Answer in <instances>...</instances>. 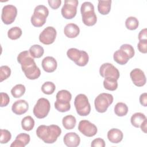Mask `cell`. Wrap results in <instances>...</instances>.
Wrapping results in <instances>:
<instances>
[{"instance_id":"44dd1931","label":"cell","mask_w":147,"mask_h":147,"mask_svg":"<svg viewBox=\"0 0 147 147\" xmlns=\"http://www.w3.org/2000/svg\"><path fill=\"white\" fill-rule=\"evenodd\" d=\"M56 100L55 102L61 103L68 105L70 104V101L72 98L71 94L67 90H62L59 91L56 96Z\"/></svg>"},{"instance_id":"ffe728a7","label":"cell","mask_w":147,"mask_h":147,"mask_svg":"<svg viewBox=\"0 0 147 147\" xmlns=\"http://www.w3.org/2000/svg\"><path fill=\"white\" fill-rule=\"evenodd\" d=\"M123 133L118 129L113 128L107 133V138L110 142L113 144H118L123 139Z\"/></svg>"},{"instance_id":"603a6c76","label":"cell","mask_w":147,"mask_h":147,"mask_svg":"<svg viewBox=\"0 0 147 147\" xmlns=\"http://www.w3.org/2000/svg\"><path fill=\"white\" fill-rule=\"evenodd\" d=\"M111 0L99 1L98 5V11L102 15L109 14L111 10Z\"/></svg>"},{"instance_id":"3957f363","label":"cell","mask_w":147,"mask_h":147,"mask_svg":"<svg viewBox=\"0 0 147 147\" xmlns=\"http://www.w3.org/2000/svg\"><path fill=\"white\" fill-rule=\"evenodd\" d=\"M82 21L88 26L94 25L97 21V17L94 11V6L90 2H84L80 7Z\"/></svg>"},{"instance_id":"4dcf8cb0","label":"cell","mask_w":147,"mask_h":147,"mask_svg":"<svg viewBox=\"0 0 147 147\" xmlns=\"http://www.w3.org/2000/svg\"><path fill=\"white\" fill-rule=\"evenodd\" d=\"M22 32L20 28L14 26L10 28L7 32V36L11 40H17L22 35Z\"/></svg>"},{"instance_id":"7c38bea8","label":"cell","mask_w":147,"mask_h":147,"mask_svg":"<svg viewBox=\"0 0 147 147\" xmlns=\"http://www.w3.org/2000/svg\"><path fill=\"white\" fill-rule=\"evenodd\" d=\"M78 130L83 135L88 137L94 136L98 131L96 126L87 120H82L79 122Z\"/></svg>"},{"instance_id":"836d02e7","label":"cell","mask_w":147,"mask_h":147,"mask_svg":"<svg viewBox=\"0 0 147 147\" xmlns=\"http://www.w3.org/2000/svg\"><path fill=\"white\" fill-rule=\"evenodd\" d=\"M11 75V69L7 65H2L0 67V81L2 82L7 79Z\"/></svg>"},{"instance_id":"484cf974","label":"cell","mask_w":147,"mask_h":147,"mask_svg":"<svg viewBox=\"0 0 147 147\" xmlns=\"http://www.w3.org/2000/svg\"><path fill=\"white\" fill-rule=\"evenodd\" d=\"M21 126L25 131L32 130L34 126V121L31 116H26L21 121Z\"/></svg>"},{"instance_id":"d6a6232c","label":"cell","mask_w":147,"mask_h":147,"mask_svg":"<svg viewBox=\"0 0 147 147\" xmlns=\"http://www.w3.org/2000/svg\"><path fill=\"white\" fill-rule=\"evenodd\" d=\"M56 86L52 82H46L41 86L42 92L47 95L52 94L55 91Z\"/></svg>"},{"instance_id":"52a82bcc","label":"cell","mask_w":147,"mask_h":147,"mask_svg":"<svg viewBox=\"0 0 147 147\" xmlns=\"http://www.w3.org/2000/svg\"><path fill=\"white\" fill-rule=\"evenodd\" d=\"M113 96L108 93H101L99 94L94 100L96 110L100 113L106 111L107 108L113 102Z\"/></svg>"},{"instance_id":"ac0fdd59","label":"cell","mask_w":147,"mask_h":147,"mask_svg":"<svg viewBox=\"0 0 147 147\" xmlns=\"http://www.w3.org/2000/svg\"><path fill=\"white\" fill-rule=\"evenodd\" d=\"M30 140V136L26 133H20L10 145L11 147H25Z\"/></svg>"},{"instance_id":"f35d334b","label":"cell","mask_w":147,"mask_h":147,"mask_svg":"<svg viewBox=\"0 0 147 147\" xmlns=\"http://www.w3.org/2000/svg\"><path fill=\"white\" fill-rule=\"evenodd\" d=\"M91 146L92 147H105V142L104 140L100 138H97L94 139L91 144Z\"/></svg>"},{"instance_id":"b9f144b4","label":"cell","mask_w":147,"mask_h":147,"mask_svg":"<svg viewBox=\"0 0 147 147\" xmlns=\"http://www.w3.org/2000/svg\"><path fill=\"white\" fill-rule=\"evenodd\" d=\"M147 31L146 29L144 28L142 29L138 34L139 41H146L147 40Z\"/></svg>"},{"instance_id":"9c48e42d","label":"cell","mask_w":147,"mask_h":147,"mask_svg":"<svg viewBox=\"0 0 147 147\" xmlns=\"http://www.w3.org/2000/svg\"><path fill=\"white\" fill-rule=\"evenodd\" d=\"M78 3L77 0H65L61 10L62 16L67 20L74 18L77 13Z\"/></svg>"},{"instance_id":"ee69618b","label":"cell","mask_w":147,"mask_h":147,"mask_svg":"<svg viewBox=\"0 0 147 147\" xmlns=\"http://www.w3.org/2000/svg\"><path fill=\"white\" fill-rule=\"evenodd\" d=\"M146 123H147V121L146 119H145L141 125L140 127L141 129V130L142 131H144L145 133H146Z\"/></svg>"},{"instance_id":"1f68e13d","label":"cell","mask_w":147,"mask_h":147,"mask_svg":"<svg viewBox=\"0 0 147 147\" xmlns=\"http://www.w3.org/2000/svg\"><path fill=\"white\" fill-rule=\"evenodd\" d=\"M139 25V21L137 18L134 17H128L125 21V26L126 28L130 30L136 29Z\"/></svg>"},{"instance_id":"e0dca14e","label":"cell","mask_w":147,"mask_h":147,"mask_svg":"<svg viewBox=\"0 0 147 147\" xmlns=\"http://www.w3.org/2000/svg\"><path fill=\"white\" fill-rule=\"evenodd\" d=\"M43 69L48 73L54 72L57 66V63L55 59L51 56H47L44 58L41 62Z\"/></svg>"},{"instance_id":"6da1fadb","label":"cell","mask_w":147,"mask_h":147,"mask_svg":"<svg viewBox=\"0 0 147 147\" xmlns=\"http://www.w3.org/2000/svg\"><path fill=\"white\" fill-rule=\"evenodd\" d=\"M17 61L21 64V68L26 77L30 80H35L41 75L39 68L36 65L34 60L28 51L20 52L17 56Z\"/></svg>"},{"instance_id":"d4e9b609","label":"cell","mask_w":147,"mask_h":147,"mask_svg":"<svg viewBox=\"0 0 147 147\" xmlns=\"http://www.w3.org/2000/svg\"><path fill=\"white\" fill-rule=\"evenodd\" d=\"M76 123V118L72 115H68L63 117L62 124L63 127L67 130H71L75 127Z\"/></svg>"},{"instance_id":"d6986e66","label":"cell","mask_w":147,"mask_h":147,"mask_svg":"<svg viewBox=\"0 0 147 147\" xmlns=\"http://www.w3.org/2000/svg\"><path fill=\"white\" fill-rule=\"evenodd\" d=\"M64 33L67 37L73 38L76 37L79 35L80 29L76 24L74 23H69L64 27Z\"/></svg>"},{"instance_id":"f1b7e54d","label":"cell","mask_w":147,"mask_h":147,"mask_svg":"<svg viewBox=\"0 0 147 147\" xmlns=\"http://www.w3.org/2000/svg\"><path fill=\"white\" fill-rule=\"evenodd\" d=\"M103 86L105 89L109 91H115L118 87L117 80L114 78H105Z\"/></svg>"},{"instance_id":"60d3db41","label":"cell","mask_w":147,"mask_h":147,"mask_svg":"<svg viewBox=\"0 0 147 147\" xmlns=\"http://www.w3.org/2000/svg\"><path fill=\"white\" fill-rule=\"evenodd\" d=\"M48 4L49 6L52 9H58L61 3V0H49L48 1Z\"/></svg>"},{"instance_id":"e575fe53","label":"cell","mask_w":147,"mask_h":147,"mask_svg":"<svg viewBox=\"0 0 147 147\" xmlns=\"http://www.w3.org/2000/svg\"><path fill=\"white\" fill-rule=\"evenodd\" d=\"M119 49L124 52L128 56L129 59L132 58L134 56V54H135L134 49L133 46H131L130 44H123L121 46Z\"/></svg>"},{"instance_id":"7bdbcfd3","label":"cell","mask_w":147,"mask_h":147,"mask_svg":"<svg viewBox=\"0 0 147 147\" xmlns=\"http://www.w3.org/2000/svg\"><path fill=\"white\" fill-rule=\"evenodd\" d=\"M140 102L141 105L144 107H146L147 106V94H146V92H144L140 95Z\"/></svg>"},{"instance_id":"5b68a950","label":"cell","mask_w":147,"mask_h":147,"mask_svg":"<svg viewBox=\"0 0 147 147\" xmlns=\"http://www.w3.org/2000/svg\"><path fill=\"white\" fill-rule=\"evenodd\" d=\"M74 106L78 115L87 116L91 111V106L87 96L83 94H78L75 98Z\"/></svg>"},{"instance_id":"8992f818","label":"cell","mask_w":147,"mask_h":147,"mask_svg":"<svg viewBox=\"0 0 147 147\" xmlns=\"http://www.w3.org/2000/svg\"><path fill=\"white\" fill-rule=\"evenodd\" d=\"M67 55L70 60L80 67L86 65L88 62V55L84 51H80L76 48H72L67 51Z\"/></svg>"},{"instance_id":"f546056e","label":"cell","mask_w":147,"mask_h":147,"mask_svg":"<svg viewBox=\"0 0 147 147\" xmlns=\"http://www.w3.org/2000/svg\"><path fill=\"white\" fill-rule=\"evenodd\" d=\"M25 87L22 84H18L14 86L11 90V94L14 98H18L21 97L25 92Z\"/></svg>"},{"instance_id":"74e56055","label":"cell","mask_w":147,"mask_h":147,"mask_svg":"<svg viewBox=\"0 0 147 147\" xmlns=\"http://www.w3.org/2000/svg\"><path fill=\"white\" fill-rule=\"evenodd\" d=\"M10 102V98L7 94L1 92V107L6 106Z\"/></svg>"},{"instance_id":"8d00e7d4","label":"cell","mask_w":147,"mask_h":147,"mask_svg":"<svg viewBox=\"0 0 147 147\" xmlns=\"http://www.w3.org/2000/svg\"><path fill=\"white\" fill-rule=\"evenodd\" d=\"M55 109L61 113H64L66 111H68L70 110L71 109V105L70 104H68V105H65V104H61V103H59L56 102H55Z\"/></svg>"},{"instance_id":"7a4b0ae2","label":"cell","mask_w":147,"mask_h":147,"mask_svg":"<svg viewBox=\"0 0 147 147\" xmlns=\"http://www.w3.org/2000/svg\"><path fill=\"white\" fill-rule=\"evenodd\" d=\"M61 133V128L56 125H41L36 129L37 136L46 144L54 143Z\"/></svg>"},{"instance_id":"cb8c5ba5","label":"cell","mask_w":147,"mask_h":147,"mask_svg":"<svg viewBox=\"0 0 147 147\" xmlns=\"http://www.w3.org/2000/svg\"><path fill=\"white\" fill-rule=\"evenodd\" d=\"M146 119V116L141 113H136L132 115L130 118L131 125L136 127H140L142 123Z\"/></svg>"},{"instance_id":"4fadbf2b","label":"cell","mask_w":147,"mask_h":147,"mask_svg":"<svg viewBox=\"0 0 147 147\" xmlns=\"http://www.w3.org/2000/svg\"><path fill=\"white\" fill-rule=\"evenodd\" d=\"M56 34V30L53 27L48 26L40 34L39 40L44 44L49 45L55 41Z\"/></svg>"},{"instance_id":"5bb4252c","label":"cell","mask_w":147,"mask_h":147,"mask_svg":"<svg viewBox=\"0 0 147 147\" xmlns=\"http://www.w3.org/2000/svg\"><path fill=\"white\" fill-rule=\"evenodd\" d=\"M130 78L133 84L137 87H142L146 83V76L144 72L139 68L133 69L130 73Z\"/></svg>"},{"instance_id":"4316f807","label":"cell","mask_w":147,"mask_h":147,"mask_svg":"<svg viewBox=\"0 0 147 147\" xmlns=\"http://www.w3.org/2000/svg\"><path fill=\"white\" fill-rule=\"evenodd\" d=\"M29 52L31 56L33 58H40L43 55L44 50V48L40 45L35 44L30 47Z\"/></svg>"},{"instance_id":"d590c367","label":"cell","mask_w":147,"mask_h":147,"mask_svg":"<svg viewBox=\"0 0 147 147\" xmlns=\"http://www.w3.org/2000/svg\"><path fill=\"white\" fill-rule=\"evenodd\" d=\"M0 141L1 144L7 143L11 138V134L10 132L6 129H1V137Z\"/></svg>"},{"instance_id":"9a60e30c","label":"cell","mask_w":147,"mask_h":147,"mask_svg":"<svg viewBox=\"0 0 147 147\" xmlns=\"http://www.w3.org/2000/svg\"><path fill=\"white\" fill-rule=\"evenodd\" d=\"M64 144L68 147H76L80 142V138L78 134L75 132L67 133L63 137Z\"/></svg>"},{"instance_id":"7402d4cb","label":"cell","mask_w":147,"mask_h":147,"mask_svg":"<svg viewBox=\"0 0 147 147\" xmlns=\"http://www.w3.org/2000/svg\"><path fill=\"white\" fill-rule=\"evenodd\" d=\"M113 59L116 63L120 65L126 64L130 59L128 56L121 49H118L114 52Z\"/></svg>"},{"instance_id":"30bf717a","label":"cell","mask_w":147,"mask_h":147,"mask_svg":"<svg viewBox=\"0 0 147 147\" xmlns=\"http://www.w3.org/2000/svg\"><path fill=\"white\" fill-rule=\"evenodd\" d=\"M17 15V9L12 5H7L3 7L2 10L1 19L6 25L12 24Z\"/></svg>"},{"instance_id":"83f0119b","label":"cell","mask_w":147,"mask_h":147,"mask_svg":"<svg viewBox=\"0 0 147 147\" xmlns=\"http://www.w3.org/2000/svg\"><path fill=\"white\" fill-rule=\"evenodd\" d=\"M128 112L127 106L123 102L117 103L114 107V113L118 117H123Z\"/></svg>"},{"instance_id":"8fae6325","label":"cell","mask_w":147,"mask_h":147,"mask_svg":"<svg viewBox=\"0 0 147 147\" xmlns=\"http://www.w3.org/2000/svg\"><path fill=\"white\" fill-rule=\"evenodd\" d=\"M100 75L105 78H114L118 80L119 78V72L112 64L106 63L103 64L99 69Z\"/></svg>"},{"instance_id":"ba28073f","label":"cell","mask_w":147,"mask_h":147,"mask_svg":"<svg viewBox=\"0 0 147 147\" xmlns=\"http://www.w3.org/2000/svg\"><path fill=\"white\" fill-rule=\"evenodd\" d=\"M51 109L49 101L44 98H41L38 99L37 103L33 108V114L34 116L38 118L42 119L46 117Z\"/></svg>"},{"instance_id":"ab89813d","label":"cell","mask_w":147,"mask_h":147,"mask_svg":"<svg viewBox=\"0 0 147 147\" xmlns=\"http://www.w3.org/2000/svg\"><path fill=\"white\" fill-rule=\"evenodd\" d=\"M138 51L142 53H146L147 52V40L140 41L137 44Z\"/></svg>"},{"instance_id":"277c9868","label":"cell","mask_w":147,"mask_h":147,"mask_svg":"<svg viewBox=\"0 0 147 147\" xmlns=\"http://www.w3.org/2000/svg\"><path fill=\"white\" fill-rule=\"evenodd\" d=\"M49 10L44 5H38L34 10V13L31 17V23L35 27H41L46 22L47 17L48 16Z\"/></svg>"},{"instance_id":"2e32d148","label":"cell","mask_w":147,"mask_h":147,"mask_svg":"<svg viewBox=\"0 0 147 147\" xmlns=\"http://www.w3.org/2000/svg\"><path fill=\"white\" fill-rule=\"evenodd\" d=\"M29 109L28 103L23 99H20L16 101L12 105L11 110L17 115H22L25 114Z\"/></svg>"}]
</instances>
